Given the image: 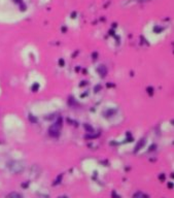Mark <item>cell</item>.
<instances>
[{
	"mask_svg": "<svg viewBox=\"0 0 174 198\" xmlns=\"http://www.w3.org/2000/svg\"><path fill=\"white\" fill-rule=\"evenodd\" d=\"M7 167L13 173H20L24 170L25 166H24V163L21 162V161H17V160H13L11 161V162L7 163Z\"/></svg>",
	"mask_w": 174,
	"mask_h": 198,
	"instance_id": "cell-1",
	"label": "cell"
},
{
	"mask_svg": "<svg viewBox=\"0 0 174 198\" xmlns=\"http://www.w3.org/2000/svg\"><path fill=\"white\" fill-rule=\"evenodd\" d=\"M50 132H53V131H55L54 133H53L52 135H55V136H57V135H59V132H60V124L59 123H57V125H54V126L50 128Z\"/></svg>",
	"mask_w": 174,
	"mask_h": 198,
	"instance_id": "cell-2",
	"label": "cell"
},
{
	"mask_svg": "<svg viewBox=\"0 0 174 198\" xmlns=\"http://www.w3.org/2000/svg\"><path fill=\"white\" fill-rule=\"evenodd\" d=\"M7 198H22V196L20 194H18L17 192H13V193L7 195Z\"/></svg>",
	"mask_w": 174,
	"mask_h": 198,
	"instance_id": "cell-3",
	"label": "cell"
},
{
	"mask_svg": "<svg viewBox=\"0 0 174 198\" xmlns=\"http://www.w3.org/2000/svg\"><path fill=\"white\" fill-rule=\"evenodd\" d=\"M59 198H67L66 196H62V197H59Z\"/></svg>",
	"mask_w": 174,
	"mask_h": 198,
	"instance_id": "cell-4",
	"label": "cell"
}]
</instances>
